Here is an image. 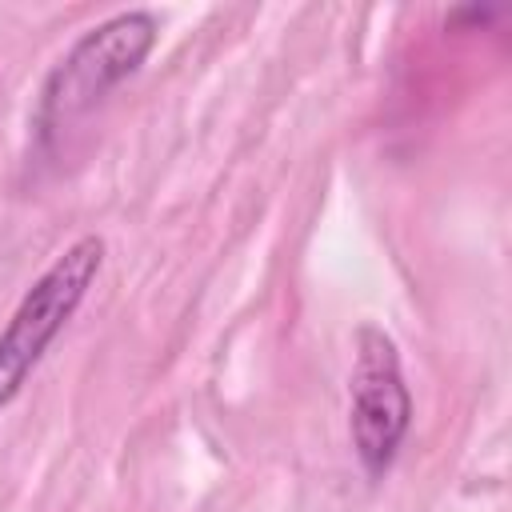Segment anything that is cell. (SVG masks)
<instances>
[{
    "mask_svg": "<svg viewBox=\"0 0 512 512\" xmlns=\"http://www.w3.org/2000/svg\"><path fill=\"white\" fill-rule=\"evenodd\" d=\"M156 16L144 8H128L108 16L104 24L88 28L64 56L60 64L44 76L40 100L32 128L40 140H52L80 116H88L116 84H124L152 52L156 44Z\"/></svg>",
    "mask_w": 512,
    "mask_h": 512,
    "instance_id": "1",
    "label": "cell"
},
{
    "mask_svg": "<svg viewBox=\"0 0 512 512\" xmlns=\"http://www.w3.org/2000/svg\"><path fill=\"white\" fill-rule=\"evenodd\" d=\"M104 268V236H76L20 296L16 312L0 328V408L20 396L52 340L84 304Z\"/></svg>",
    "mask_w": 512,
    "mask_h": 512,
    "instance_id": "2",
    "label": "cell"
},
{
    "mask_svg": "<svg viewBox=\"0 0 512 512\" xmlns=\"http://www.w3.org/2000/svg\"><path fill=\"white\" fill-rule=\"evenodd\" d=\"M412 424V392L404 384L396 340L380 324L356 328V360L348 376V432L360 468L380 480Z\"/></svg>",
    "mask_w": 512,
    "mask_h": 512,
    "instance_id": "3",
    "label": "cell"
}]
</instances>
